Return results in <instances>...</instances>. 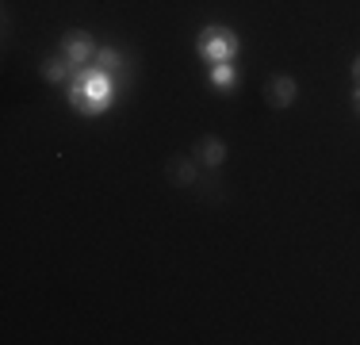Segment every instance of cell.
<instances>
[{
  "instance_id": "1",
  "label": "cell",
  "mask_w": 360,
  "mask_h": 345,
  "mask_svg": "<svg viewBox=\"0 0 360 345\" xmlns=\"http://www.w3.org/2000/svg\"><path fill=\"white\" fill-rule=\"evenodd\" d=\"M111 100H115V84H111V77L100 73L96 65L81 69V73L73 77V84H70L73 111H81V115H100V111L111 108Z\"/></svg>"
},
{
  "instance_id": "2",
  "label": "cell",
  "mask_w": 360,
  "mask_h": 345,
  "mask_svg": "<svg viewBox=\"0 0 360 345\" xmlns=\"http://www.w3.org/2000/svg\"><path fill=\"white\" fill-rule=\"evenodd\" d=\"M195 50H200V58L211 62V65L234 62L238 50H242V39H238L234 31H226V27H207V31H200V39H195Z\"/></svg>"
},
{
  "instance_id": "3",
  "label": "cell",
  "mask_w": 360,
  "mask_h": 345,
  "mask_svg": "<svg viewBox=\"0 0 360 345\" xmlns=\"http://www.w3.org/2000/svg\"><path fill=\"white\" fill-rule=\"evenodd\" d=\"M299 96V81L288 73H276L269 77V84H264V100H269V108H291Z\"/></svg>"
},
{
  "instance_id": "4",
  "label": "cell",
  "mask_w": 360,
  "mask_h": 345,
  "mask_svg": "<svg viewBox=\"0 0 360 345\" xmlns=\"http://www.w3.org/2000/svg\"><path fill=\"white\" fill-rule=\"evenodd\" d=\"M96 42L89 39L84 31H77V34H65V42H62V54L73 62V69H84V62H96Z\"/></svg>"
},
{
  "instance_id": "5",
  "label": "cell",
  "mask_w": 360,
  "mask_h": 345,
  "mask_svg": "<svg viewBox=\"0 0 360 345\" xmlns=\"http://www.w3.org/2000/svg\"><path fill=\"white\" fill-rule=\"evenodd\" d=\"M195 161H200V165H207V169H215V165H222V161H226V142H222V138H215V134H207V138H200V142H195Z\"/></svg>"
},
{
  "instance_id": "6",
  "label": "cell",
  "mask_w": 360,
  "mask_h": 345,
  "mask_svg": "<svg viewBox=\"0 0 360 345\" xmlns=\"http://www.w3.org/2000/svg\"><path fill=\"white\" fill-rule=\"evenodd\" d=\"M73 73V62L70 58H46V62H42V81H50V84H62L65 77Z\"/></svg>"
},
{
  "instance_id": "7",
  "label": "cell",
  "mask_w": 360,
  "mask_h": 345,
  "mask_svg": "<svg viewBox=\"0 0 360 345\" xmlns=\"http://www.w3.org/2000/svg\"><path fill=\"white\" fill-rule=\"evenodd\" d=\"M211 84H215V89H234L238 84V69L230 65V62H219V65H211Z\"/></svg>"
},
{
  "instance_id": "8",
  "label": "cell",
  "mask_w": 360,
  "mask_h": 345,
  "mask_svg": "<svg viewBox=\"0 0 360 345\" xmlns=\"http://www.w3.org/2000/svg\"><path fill=\"white\" fill-rule=\"evenodd\" d=\"M119 65H123V54H119V50H111V46L96 50V69L100 73H111V69H119Z\"/></svg>"
},
{
  "instance_id": "9",
  "label": "cell",
  "mask_w": 360,
  "mask_h": 345,
  "mask_svg": "<svg viewBox=\"0 0 360 345\" xmlns=\"http://www.w3.org/2000/svg\"><path fill=\"white\" fill-rule=\"evenodd\" d=\"M192 165H188V161H180V165H176V161H173V165H169V177H173V180H184V184H192Z\"/></svg>"
},
{
  "instance_id": "10",
  "label": "cell",
  "mask_w": 360,
  "mask_h": 345,
  "mask_svg": "<svg viewBox=\"0 0 360 345\" xmlns=\"http://www.w3.org/2000/svg\"><path fill=\"white\" fill-rule=\"evenodd\" d=\"M353 77L360 81V54H356V62H353Z\"/></svg>"
},
{
  "instance_id": "11",
  "label": "cell",
  "mask_w": 360,
  "mask_h": 345,
  "mask_svg": "<svg viewBox=\"0 0 360 345\" xmlns=\"http://www.w3.org/2000/svg\"><path fill=\"white\" fill-rule=\"evenodd\" d=\"M356 108H360V89H356Z\"/></svg>"
}]
</instances>
